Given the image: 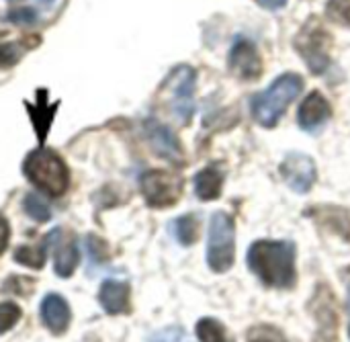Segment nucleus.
<instances>
[{"label":"nucleus","mask_w":350,"mask_h":342,"mask_svg":"<svg viewBox=\"0 0 350 342\" xmlns=\"http://www.w3.org/2000/svg\"><path fill=\"white\" fill-rule=\"evenodd\" d=\"M295 45L299 49V55L306 60L308 68L314 74L326 72L330 66V47H332V37L330 33L318 23L310 21L297 35Z\"/></svg>","instance_id":"nucleus-5"},{"label":"nucleus","mask_w":350,"mask_h":342,"mask_svg":"<svg viewBox=\"0 0 350 342\" xmlns=\"http://www.w3.org/2000/svg\"><path fill=\"white\" fill-rule=\"evenodd\" d=\"M304 88V78L299 74H283L279 76L267 90L258 92L252 98V117L262 127H275L291 101L299 96Z\"/></svg>","instance_id":"nucleus-2"},{"label":"nucleus","mask_w":350,"mask_h":342,"mask_svg":"<svg viewBox=\"0 0 350 342\" xmlns=\"http://www.w3.org/2000/svg\"><path fill=\"white\" fill-rule=\"evenodd\" d=\"M25 211L35 220V222H49L51 220V209H49V205L39 197V195H33V193H29L27 197H25Z\"/></svg>","instance_id":"nucleus-18"},{"label":"nucleus","mask_w":350,"mask_h":342,"mask_svg":"<svg viewBox=\"0 0 350 342\" xmlns=\"http://www.w3.org/2000/svg\"><path fill=\"white\" fill-rule=\"evenodd\" d=\"M236 259V226L234 220L217 211L211 215L209 242H207V265L213 273H228Z\"/></svg>","instance_id":"nucleus-4"},{"label":"nucleus","mask_w":350,"mask_h":342,"mask_svg":"<svg viewBox=\"0 0 350 342\" xmlns=\"http://www.w3.org/2000/svg\"><path fill=\"white\" fill-rule=\"evenodd\" d=\"M14 261L25 265V267H33V269H41L45 263V248H29V246H21L14 252Z\"/></svg>","instance_id":"nucleus-19"},{"label":"nucleus","mask_w":350,"mask_h":342,"mask_svg":"<svg viewBox=\"0 0 350 342\" xmlns=\"http://www.w3.org/2000/svg\"><path fill=\"white\" fill-rule=\"evenodd\" d=\"M330 117H332V107L326 101V96L320 92L308 94L306 101L301 103L299 111H297V123L308 133L320 131L328 123Z\"/></svg>","instance_id":"nucleus-10"},{"label":"nucleus","mask_w":350,"mask_h":342,"mask_svg":"<svg viewBox=\"0 0 350 342\" xmlns=\"http://www.w3.org/2000/svg\"><path fill=\"white\" fill-rule=\"evenodd\" d=\"M21 318V310L14 304H0V334L10 330Z\"/></svg>","instance_id":"nucleus-22"},{"label":"nucleus","mask_w":350,"mask_h":342,"mask_svg":"<svg viewBox=\"0 0 350 342\" xmlns=\"http://www.w3.org/2000/svg\"><path fill=\"white\" fill-rule=\"evenodd\" d=\"M195 80H197V74L189 66H178L168 78V88L174 94L172 109L178 115L180 123H189V119L195 113V101H193Z\"/></svg>","instance_id":"nucleus-8"},{"label":"nucleus","mask_w":350,"mask_h":342,"mask_svg":"<svg viewBox=\"0 0 350 342\" xmlns=\"http://www.w3.org/2000/svg\"><path fill=\"white\" fill-rule=\"evenodd\" d=\"M246 342H287V339L275 326H254L248 330Z\"/></svg>","instance_id":"nucleus-20"},{"label":"nucleus","mask_w":350,"mask_h":342,"mask_svg":"<svg viewBox=\"0 0 350 342\" xmlns=\"http://www.w3.org/2000/svg\"><path fill=\"white\" fill-rule=\"evenodd\" d=\"M98 302L109 314H123L129 308V285L123 281H105L98 289Z\"/></svg>","instance_id":"nucleus-13"},{"label":"nucleus","mask_w":350,"mask_h":342,"mask_svg":"<svg viewBox=\"0 0 350 342\" xmlns=\"http://www.w3.org/2000/svg\"><path fill=\"white\" fill-rule=\"evenodd\" d=\"M14 51H16V49H14L12 45H0V68L10 66V64L14 62V57H16Z\"/></svg>","instance_id":"nucleus-23"},{"label":"nucleus","mask_w":350,"mask_h":342,"mask_svg":"<svg viewBox=\"0 0 350 342\" xmlns=\"http://www.w3.org/2000/svg\"><path fill=\"white\" fill-rule=\"evenodd\" d=\"M199 226H201L199 218L193 215V213H189V215H183V218L174 220L172 230H174L176 240H178L183 246H191V244H195L197 238H199Z\"/></svg>","instance_id":"nucleus-16"},{"label":"nucleus","mask_w":350,"mask_h":342,"mask_svg":"<svg viewBox=\"0 0 350 342\" xmlns=\"http://www.w3.org/2000/svg\"><path fill=\"white\" fill-rule=\"evenodd\" d=\"M197 337L201 342H232L226 326L221 322H217L215 318H203L197 324Z\"/></svg>","instance_id":"nucleus-17"},{"label":"nucleus","mask_w":350,"mask_h":342,"mask_svg":"<svg viewBox=\"0 0 350 342\" xmlns=\"http://www.w3.org/2000/svg\"><path fill=\"white\" fill-rule=\"evenodd\" d=\"M349 337H350V328H349Z\"/></svg>","instance_id":"nucleus-28"},{"label":"nucleus","mask_w":350,"mask_h":342,"mask_svg":"<svg viewBox=\"0 0 350 342\" xmlns=\"http://www.w3.org/2000/svg\"><path fill=\"white\" fill-rule=\"evenodd\" d=\"M230 72L240 80H256L262 74V60L256 51V45L240 37L230 51Z\"/></svg>","instance_id":"nucleus-9"},{"label":"nucleus","mask_w":350,"mask_h":342,"mask_svg":"<svg viewBox=\"0 0 350 342\" xmlns=\"http://www.w3.org/2000/svg\"><path fill=\"white\" fill-rule=\"evenodd\" d=\"M25 174L47 195L59 197L68 189V170L64 160L51 150H35L25 160Z\"/></svg>","instance_id":"nucleus-3"},{"label":"nucleus","mask_w":350,"mask_h":342,"mask_svg":"<svg viewBox=\"0 0 350 342\" xmlns=\"http://www.w3.org/2000/svg\"><path fill=\"white\" fill-rule=\"evenodd\" d=\"M250 271L269 287L289 289L295 285V246L281 240H258L248 250Z\"/></svg>","instance_id":"nucleus-1"},{"label":"nucleus","mask_w":350,"mask_h":342,"mask_svg":"<svg viewBox=\"0 0 350 342\" xmlns=\"http://www.w3.org/2000/svg\"><path fill=\"white\" fill-rule=\"evenodd\" d=\"M326 12L332 21L350 27V0H330Z\"/></svg>","instance_id":"nucleus-21"},{"label":"nucleus","mask_w":350,"mask_h":342,"mask_svg":"<svg viewBox=\"0 0 350 342\" xmlns=\"http://www.w3.org/2000/svg\"><path fill=\"white\" fill-rule=\"evenodd\" d=\"M281 176L291 191L304 195V193L312 191V187L318 179L316 162L308 154L289 152L281 164Z\"/></svg>","instance_id":"nucleus-7"},{"label":"nucleus","mask_w":350,"mask_h":342,"mask_svg":"<svg viewBox=\"0 0 350 342\" xmlns=\"http://www.w3.org/2000/svg\"><path fill=\"white\" fill-rule=\"evenodd\" d=\"M33 18H35V14H33V10H29V8L10 12V21H12V23H33Z\"/></svg>","instance_id":"nucleus-24"},{"label":"nucleus","mask_w":350,"mask_h":342,"mask_svg":"<svg viewBox=\"0 0 350 342\" xmlns=\"http://www.w3.org/2000/svg\"><path fill=\"white\" fill-rule=\"evenodd\" d=\"M12 2H16V0H12Z\"/></svg>","instance_id":"nucleus-29"},{"label":"nucleus","mask_w":350,"mask_h":342,"mask_svg":"<svg viewBox=\"0 0 350 342\" xmlns=\"http://www.w3.org/2000/svg\"><path fill=\"white\" fill-rule=\"evenodd\" d=\"M41 320L53 332L62 334L70 324V306L57 293H49L41 302Z\"/></svg>","instance_id":"nucleus-12"},{"label":"nucleus","mask_w":350,"mask_h":342,"mask_svg":"<svg viewBox=\"0 0 350 342\" xmlns=\"http://www.w3.org/2000/svg\"><path fill=\"white\" fill-rule=\"evenodd\" d=\"M146 135L152 144V148L156 150V154H160L162 158L174 162V164H183V150L180 144L176 140V135L162 123H158L156 119H148L146 121Z\"/></svg>","instance_id":"nucleus-11"},{"label":"nucleus","mask_w":350,"mask_h":342,"mask_svg":"<svg viewBox=\"0 0 350 342\" xmlns=\"http://www.w3.org/2000/svg\"><path fill=\"white\" fill-rule=\"evenodd\" d=\"M183 183L166 170H148L142 176V193L152 207H170L178 201Z\"/></svg>","instance_id":"nucleus-6"},{"label":"nucleus","mask_w":350,"mask_h":342,"mask_svg":"<svg viewBox=\"0 0 350 342\" xmlns=\"http://www.w3.org/2000/svg\"><path fill=\"white\" fill-rule=\"evenodd\" d=\"M224 185V172L217 168V164H211L197 172L195 176V193L201 201H213L219 197Z\"/></svg>","instance_id":"nucleus-15"},{"label":"nucleus","mask_w":350,"mask_h":342,"mask_svg":"<svg viewBox=\"0 0 350 342\" xmlns=\"http://www.w3.org/2000/svg\"><path fill=\"white\" fill-rule=\"evenodd\" d=\"M6 244H8V222L0 215V254L4 252Z\"/></svg>","instance_id":"nucleus-25"},{"label":"nucleus","mask_w":350,"mask_h":342,"mask_svg":"<svg viewBox=\"0 0 350 342\" xmlns=\"http://www.w3.org/2000/svg\"><path fill=\"white\" fill-rule=\"evenodd\" d=\"M59 232L62 230H55V238L53 240L59 238ZM78 261H80V252H78V244H76L74 236L55 242V273L59 277H70L76 271Z\"/></svg>","instance_id":"nucleus-14"},{"label":"nucleus","mask_w":350,"mask_h":342,"mask_svg":"<svg viewBox=\"0 0 350 342\" xmlns=\"http://www.w3.org/2000/svg\"><path fill=\"white\" fill-rule=\"evenodd\" d=\"M262 8H269V10H277V8H283L287 4V0H256Z\"/></svg>","instance_id":"nucleus-26"},{"label":"nucleus","mask_w":350,"mask_h":342,"mask_svg":"<svg viewBox=\"0 0 350 342\" xmlns=\"http://www.w3.org/2000/svg\"><path fill=\"white\" fill-rule=\"evenodd\" d=\"M45 2H51V0H45Z\"/></svg>","instance_id":"nucleus-27"}]
</instances>
